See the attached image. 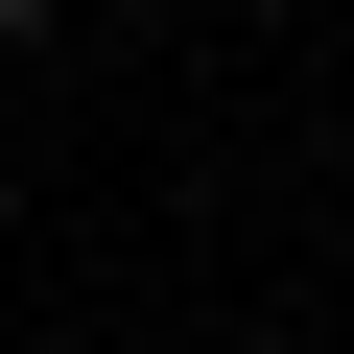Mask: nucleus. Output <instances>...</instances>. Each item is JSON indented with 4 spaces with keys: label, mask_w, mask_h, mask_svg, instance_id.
I'll return each mask as SVG.
<instances>
[{
    "label": "nucleus",
    "mask_w": 354,
    "mask_h": 354,
    "mask_svg": "<svg viewBox=\"0 0 354 354\" xmlns=\"http://www.w3.org/2000/svg\"><path fill=\"white\" fill-rule=\"evenodd\" d=\"M24 24H48V0H0V48H24Z\"/></svg>",
    "instance_id": "nucleus-1"
}]
</instances>
